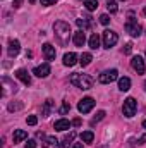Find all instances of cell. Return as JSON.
Segmentation results:
<instances>
[{"instance_id":"1","label":"cell","mask_w":146,"mask_h":148,"mask_svg":"<svg viewBox=\"0 0 146 148\" xmlns=\"http://www.w3.org/2000/svg\"><path fill=\"white\" fill-rule=\"evenodd\" d=\"M69 83L76 86V88H81V90H89V88H93V77L91 76H88V74H72L71 77H69Z\"/></svg>"},{"instance_id":"2","label":"cell","mask_w":146,"mask_h":148,"mask_svg":"<svg viewBox=\"0 0 146 148\" xmlns=\"http://www.w3.org/2000/svg\"><path fill=\"white\" fill-rule=\"evenodd\" d=\"M53 31H55V36L60 40V43H67L69 41V38H71V26H69V23H65V21H57L55 24H53Z\"/></svg>"},{"instance_id":"3","label":"cell","mask_w":146,"mask_h":148,"mask_svg":"<svg viewBox=\"0 0 146 148\" xmlns=\"http://www.w3.org/2000/svg\"><path fill=\"white\" fill-rule=\"evenodd\" d=\"M124 28H126V31H127L131 36H134V38H138L139 35H141V31H143L141 24H139V23H138L132 16L127 19V23H126V26H124Z\"/></svg>"},{"instance_id":"4","label":"cell","mask_w":146,"mask_h":148,"mask_svg":"<svg viewBox=\"0 0 146 148\" xmlns=\"http://www.w3.org/2000/svg\"><path fill=\"white\" fill-rule=\"evenodd\" d=\"M136 109H138V103H136V100L132 98V97H129V98H126L124 100V105H122V112H124V115L126 117H134V114H136Z\"/></svg>"},{"instance_id":"5","label":"cell","mask_w":146,"mask_h":148,"mask_svg":"<svg viewBox=\"0 0 146 148\" xmlns=\"http://www.w3.org/2000/svg\"><path fill=\"white\" fill-rule=\"evenodd\" d=\"M117 77H119L117 69H108V71H103V73L98 76V81H100L102 84H110V83H113Z\"/></svg>"},{"instance_id":"6","label":"cell","mask_w":146,"mask_h":148,"mask_svg":"<svg viewBox=\"0 0 146 148\" xmlns=\"http://www.w3.org/2000/svg\"><path fill=\"white\" fill-rule=\"evenodd\" d=\"M117 41H119V36H117L115 31H112V29L103 31V47L105 48H112Z\"/></svg>"},{"instance_id":"7","label":"cell","mask_w":146,"mask_h":148,"mask_svg":"<svg viewBox=\"0 0 146 148\" xmlns=\"http://www.w3.org/2000/svg\"><path fill=\"white\" fill-rule=\"evenodd\" d=\"M93 107H95V100L89 98V97L83 98V100L77 103V110L81 112V114H88V112H91L93 110Z\"/></svg>"},{"instance_id":"8","label":"cell","mask_w":146,"mask_h":148,"mask_svg":"<svg viewBox=\"0 0 146 148\" xmlns=\"http://www.w3.org/2000/svg\"><path fill=\"white\" fill-rule=\"evenodd\" d=\"M131 66H132V69H134L138 74H145L146 66H145V60H143L139 55H134V57H132V60H131Z\"/></svg>"},{"instance_id":"9","label":"cell","mask_w":146,"mask_h":148,"mask_svg":"<svg viewBox=\"0 0 146 148\" xmlns=\"http://www.w3.org/2000/svg\"><path fill=\"white\" fill-rule=\"evenodd\" d=\"M19 50H21V43H19V40H10V41H9V48H7L9 55H10V57H16V55L19 53Z\"/></svg>"},{"instance_id":"10","label":"cell","mask_w":146,"mask_h":148,"mask_svg":"<svg viewBox=\"0 0 146 148\" xmlns=\"http://www.w3.org/2000/svg\"><path fill=\"white\" fill-rule=\"evenodd\" d=\"M50 66L48 64H41V66H38V67H35V71H33V74L35 76H38V77H46L48 74H50Z\"/></svg>"},{"instance_id":"11","label":"cell","mask_w":146,"mask_h":148,"mask_svg":"<svg viewBox=\"0 0 146 148\" xmlns=\"http://www.w3.org/2000/svg\"><path fill=\"white\" fill-rule=\"evenodd\" d=\"M71 126H72V122H69L67 119H59L53 124L55 131H67V129H71Z\"/></svg>"},{"instance_id":"12","label":"cell","mask_w":146,"mask_h":148,"mask_svg":"<svg viewBox=\"0 0 146 148\" xmlns=\"http://www.w3.org/2000/svg\"><path fill=\"white\" fill-rule=\"evenodd\" d=\"M16 77H17V79H21L26 86H29V84H31V76L28 74L26 69H17V71H16Z\"/></svg>"},{"instance_id":"13","label":"cell","mask_w":146,"mask_h":148,"mask_svg":"<svg viewBox=\"0 0 146 148\" xmlns=\"http://www.w3.org/2000/svg\"><path fill=\"white\" fill-rule=\"evenodd\" d=\"M43 53H45L46 60H53V59H55V55H57L55 47H52L50 43H45V45H43Z\"/></svg>"},{"instance_id":"14","label":"cell","mask_w":146,"mask_h":148,"mask_svg":"<svg viewBox=\"0 0 146 148\" xmlns=\"http://www.w3.org/2000/svg\"><path fill=\"white\" fill-rule=\"evenodd\" d=\"M74 43H76V47H83L84 43H86V35H84V31L83 29H79L77 33H74Z\"/></svg>"},{"instance_id":"15","label":"cell","mask_w":146,"mask_h":148,"mask_svg":"<svg viewBox=\"0 0 146 148\" xmlns=\"http://www.w3.org/2000/svg\"><path fill=\"white\" fill-rule=\"evenodd\" d=\"M76 62H77V55H76L74 52H69V53H65V55H64V66L72 67Z\"/></svg>"},{"instance_id":"16","label":"cell","mask_w":146,"mask_h":148,"mask_svg":"<svg viewBox=\"0 0 146 148\" xmlns=\"http://www.w3.org/2000/svg\"><path fill=\"white\" fill-rule=\"evenodd\" d=\"M26 138H28V133L23 131V129H16L14 134H12V141H14V143H21V141L26 140Z\"/></svg>"},{"instance_id":"17","label":"cell","mask_w":146,"mask_h":148,"mask_svg":"<svg viewBox=\"0 0 146 148\" xmlns=\"http://www.w3.org/2000/svg\"><path fill=\"white\" fill-rule=\"evenodd\" d=\"M131 88V79L129 77H120L119 79V90L120 91H129Z\"/></svg>"},{"instance_id":"18","label":"cell","mask_w":146,"mask_h":148,"mask_svg":"<svg viewBox=\"0 0 146 148\" xmlns=\"http://www.w3.org/2000/svg\"><path fill=\"white\" fill-rule=\"evenodd\" d=\"M76 24L84 31V29H88V28L91 26V21H89V17H84V19L81 17V19H76Z\"/></svg>"},{"instance_id":"19","label":"cell","mask_w":146,"mask_h":148,"mask_svg":"<svg viewBox=\"0 0 146 148\" xmlns=\"http://www.w3.org/2000/svg\"><path fill=\"white\" fill-rule=\"evenodd\" d=\"M89 48L91 50H96V48H100V36L95 33V35H91L89 38Z\"/></svg>"},{"instance_id":"20","label":"cell","mask_w":146,"mask_h":148,"mask_svg":"<svg viewBox=\"0 0 146 148\" xmlns=\"http://www.w3.org/2000/svg\"><path fill=\"white\" fill-rule=\"evenodd\" d=\"M91 60H93V55L86 52V53H83V55H81V60H79V64L84 67V66H89V64H91Z\"/></svg>"},{"instance_id":"21","label":"cell","mask_w":146,"mask_h":148,"mask_svg":"<svg viewBox=\"0 0 146 148\" xmlns=\"http://www.w3.org/2000/svg\"><path fill=\"white\" fill-rule=\"evenodd\" d=\"M52 107H53V100L52 98H48L46 102H45V105H43V109H41V114L46 117L48 114H50V110H52Z\"/></svg>"},{"instance_id":"22","label":"cell","mask_w":146,"mask_h":148,"mask_svg":"<svg viewBox=\"0 0 146 148\" xmlns=\"http://www.w3.org/2000/svg\"><path fill=\"white\" fill-rule=\"evenodd\" d=\"M81 140H83L84 143H91V141L95 140V134H93L91 131H83V133H81Z\"/></svg>"},{"instance_id":"23","label":"cell","mask_w":146,"mask_h":148,"mask_svg":"<svg viewBox=\"0 0 146 148\" xmlns=\"http://www.w3.org/2000/svg\"><path fill=\"white\" fill-rule=\"evenodd\" d=\"M84 7L88 10H95L98 7V0H84Z\"/></svg>"},{"instance_id":"24","label":"cell","mask_w":146,"mask_h":148,"mask_svg":"<svg viewBox=\"0 0 146 148\" xmlns=\"http://www.w3.org/2000/svg\"><path fill=\"white\" fill-rule=\"evenodd\" d=\"M107 9L110 14H115L117 12V0H107Z\"/></svg>"},{"instance_id":"25","label":"cell","mask_w":146,"mask_h":148,"mask_svg":"<svg viewBox=\"0 0 146 148\" xmlns=\"http://www.w3.org/2000/svg\"><path fill=\"white\" fill-rule=\"evenodd\" d=\"M74 136H76V134H74V133H69V134H67V136H65V138H64V143H62V147H64V148H67V147H69V145H71V143H72Z\"/></svg>"},{"instance_id":"26","label":"cell","mask_w":146,"mask_h":148,"mask_svg":"<svg viewBox=\"0 0 146 148\" xmlns=\"http://www.w3.org/2000/svg\"><path fill=\"white\" fill-rule=\"evenodd\" d=\"M105 117V110H100V112H96V115H95V119L91 121V124H95V122H98V121H102Z\"/></svg>"},{"instance_id":"27","label":"cell","mask_w":146,"mask_h":148,"mask_svg":"<svg viewBox=\"0 0 146 148\" xmlns=\"http://www.w3.org/2000/svg\"><path fill=\"white\" fill-rule=\"evenodd\" d=\"M26 122H28L29 126H36V122H38V117H36V115H29V117L26 119Z\"/></svg>"},{"instance_id":"28","label":"cell","mask_w":146,"mask_h":148,"mask_svg":"<svg viewBox=\"0 0 146 148\" xmlns=\"http://www.w3.org/2000/svg\"><path fill=\"white\" fill-rule=\"evenodd\" d=\"M100 23L107 26V24L110 23V17H108V14H102V16H100Z\"/></svg>"},{"instance_id":"29","label":"cell","mask_w":146,"mask_h":148,"mask_svg":"<svg viewBox=\"0 0 146 148\" xmlns=\"http://www.w3.org/2000/svg\"><path fill=\"white\" fill-rule=\"evenodd\" d=\"M69 110H71V105H69V102H64V105H62V109H60V114H67Z\"/></svg>"},{"instance_id":"30","label":"cell","mask_w":146,"mask_h":148,"mask_svg":"<svg viewBox=\"0 0 146 148\" xmlns=\"http://www.w3.org/2000/svg\"><path fill=\"white\" fill-rule=\"evenodd\" d=\"M131 52H132V45H131V43H126V47H124V53L129 55Z\"/></svg>"},{"instance_id":"31","label":"cell","mask_w":146,"mask_h":148,"mask_svg":"<svg viewBox=\"0 0 146 148\" xmlns=\"http://www.w3.org/2000/svg\"><path fill=\"white\" fill-rule=\"evenodd\" d=\"M21 107H23V103H17V105H14V103H10V105H9V110H10V112H12V110H19Z\"/></svg>"},{"instance_id":"32","label":"cell","mask_w":146,"mask_h":148,"mask_svg":"<svg viewBox=\"0 0 146 148\" xmlns=\"http://www.w3.org/2000/svg\"><path fill=\"white\" fill-rule=\"evenodd\" d=\"M57 0H41V5H55Z\"/></svg>"},{"instance_id":"33","label":"cell","mask_w":146,"mask_h":148,"mask_svg":"<svg viewBox=\"0 0 146 148\" xmlns=\"http://www.w3.org/2000/svg\"><path fill=\"white\" fill-rule=\"evenodd\" d=\"M26 148H36V141H35V140H29V141L26 143Z\"/></svg>"},{"instance_id":"34","label":"cell","mask_w":146,"mask_h":148,"mask_svg":"<svg viewBox=\"0 0 146 148\" xmlns=\"http://www.w3.org/2000/svg\"><path fill=\"white\" fill-rule=\"evenodd\" d=\"M21 3H23V0H14V3H12V5L17 9V7H21Z\"/></svg>"},{"instance_id":"35","label":"cell","mask_w":146,"mask_h":148,"mask_svg":"<svg viewBox=\"0 0 146 148\" xmlns=\"http://www.w3.org/2000/svg\"><path fill=\"white\" fill-rule=\"evenodd\" d=\"M72 126H81V119H74V121H72Z\"/></svg>"},{"instance_id":"36","label":"cell","mask_w":146,"mask_h":148,"mask_svg":"<svg viewBox=\"0 0 146 148\" xmlns=\"http://www.w3.org/2000/svg\"><path fill=\"white\" fill-rule=\"evenodd\" d=\"M138 143H139V145H141V143H146V134H145V136H141V138L138 140Z\"/></svg>"},{"instance_id":"37","label":"cell","mask_w":146,"mask_h":148,"mask_svg":"<svg viewBox=\"0 0 146 148\" xmlns=\"http://www.w3.org/2000/svg\"><path fill=\"white\" fill-rule=\"evenodd\" d=\"M72 148H83V143H74Z\"/></svg>"},{"instance_id":"38","label":"cell","mask_w":146,"mask_h":148,"mask_svg":"<svg viewBox=\"0 0 146 148\" xmlns=\"http://www.w3.org/2000/svg\"><path fill=\"white\" fill-rule=\"evenodd\" d=\"M143 127L146 129V121H143Z\"/></svg>"},{"instance_id":"39","label":"cell","mask_w":146,"mask_h":148,"mask_svg":"<svg viewBox=\"0 0 146 148\" xmlns=\"http://www.w3.org/2000/svg\"><path fill=\"white\" fill-rule=\"evenodd\" d=\"M29 2H31V3H35V2H36V0H29Z\"/></svg>"},{"instance_id":"40","label":"cell","mask_w":146,"mask_h":148,"mask_svg":"<svg viewBox=\"0 0 146 148\" xmlns=\"http://www.w3.org/2000/svg\"><path fill=\"white\" fill-rule=\"evenodd\" d=\"M145 91H146V81H145Z\"/></svg>"}]
</instances>
